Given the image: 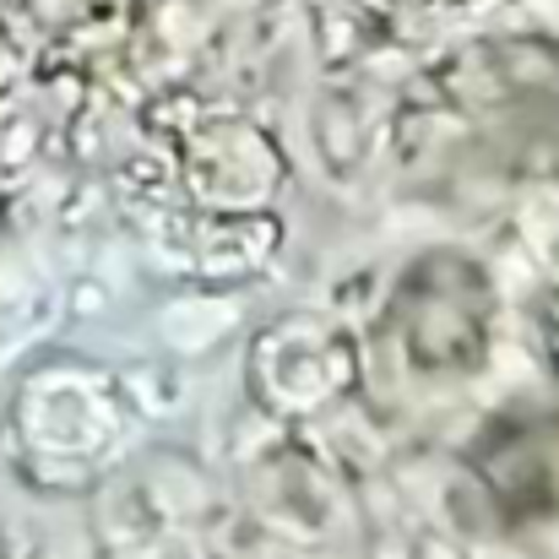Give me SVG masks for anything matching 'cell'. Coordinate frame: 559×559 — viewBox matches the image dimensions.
I'll return each instance as SVG.
<instances>
[{
  "label": "cell",
  "instance_id": "cell-3",
  "mask_svg": "<svg viewBox=\"0 0 559 559\" xmlns=\"http://www.w3.org/2000/svg\"><path fill=\"white\" fill-rule=\"evenodd\" d=\"M5 82H11V44H5V33H0V93H5Z\"/></svg>",
  "mask_w": 559,
  "mask_h": 559
},
{
  "label": "cell",
  "instance_id": "cell-1",
  "mask_svg": "<svg viewBox=\"0 0 559 559\" xmlns=\"http://www.w3.org/2000/svg\"><path fill=\"white\" fill-rule=\"evenodd\" d=\"M445 283H435V266L413 272L407 294H402V332L418 365L451 370V365H473L484 348V283L473 266L462 261H440Z\"/></svg>",
  "mask_w": 559,
  "mask_h": 559
},
{
  "label": "cell",
  "instance_id": "cell-2",
  "mask_svg": "<svg viewBox=\"0 0 559 559\" xmlns=\"http://www.w3.org/2000/svg\"><path fill=\"white\" fill-rule=\"evenodd\" d=\"M544 337H549V359L559 365V288H555V299H549V310H544Z\"/></svg>",
  "mask_w": 559,
  "mask_h": 559
}]
</instances>
